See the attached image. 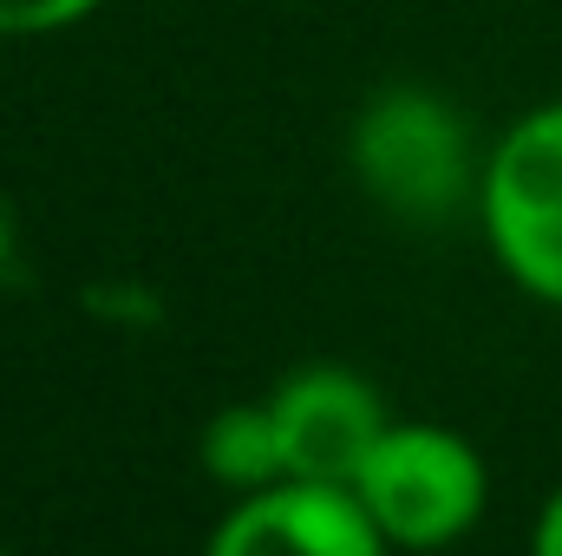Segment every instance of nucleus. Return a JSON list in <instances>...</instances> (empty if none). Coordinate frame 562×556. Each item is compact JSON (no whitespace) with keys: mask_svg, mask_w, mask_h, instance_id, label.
I'll return each mask as SVG.
<instances>
[{"mask_svg":"<svg viewBox=\"0 0 562 556\" xmlns=\"http://www.w3.org/2000/svg\"><path fill=\"white\" fill-rule=\"evenodd\" d=\"M347 164L380 210L413 223L477 203V177H484L471 119L419 79H393L367 92V105L347 125Z\"/></svg>","mask_w":562,"mask_h":556,"instance_id":"obj_1","label":"nucleus"},{"mask_svg":"<svg viewBox=\"0 0 562 556\" xmlns=\"http://www.w3.org/2000/svg\"><path fill=\"white\" fill-rule=\"evenodd\" d=\"M347 491L367 504L393 551H445L477 531L491 504V465L464 432L438 419H393Z\"/></svg>","mask_w":562,"mask_h":556,"instance_id":"obj_2","label":"nucleus"},{"mask_svg":"<svg viewBox=\"0 0 562 556\" xmlns=\"http://www.w3.org/2000/svg\"><path fill=\"white\" fill-rule=\"evenodd\" d=\"M477 223L497 269L530 301L562 308V99L497 132L477 177Z\"/></svg>","mask_w":562,"mask_h":556,"instance_id":"obj_3","label":"nucleus"},{"mask_svg":"<svg viewBox=\"0 0 562 556\" xmlns=\"http://www.w3.org/2000/svg\"><path fill=\"white\" fill-rule=\"evenodd\" d=\"M262 400L276 413L288 478H314V485H353V471L393 425L386 393L360 367H340V360L288 367Z\"/></svg>","mask_w":562,"mask_h":556,"instance_id":"obj_4","label":"nucleus"},{"mask_svg":"<svg viewBox=\"0 0 562 556\" xmlns=\"http://www.w3.org/2000/svg\"><path fill=\"white\" fill-rule=\"evenodd\" d=\"M203 556H393V544L347 485L281 478L256 498H236Z\"/></svg>","mask_w":562,"mask_h":556,"instance_id":"obj_5","label":"nucleus"},{"mask_svg":"<svg viewBox=\"0 0 562 556\" xmlns=\"http://www.w3.org/2000/svg\"><path fill=\"white\" fill-rule=\"evenodd\" d=\"M196 458H203L210 485H223L229 498H256V491H269V485L288 478L269 400H236V407L210 413L203 438H196Z\"/></svg>","mask_w":562,"mask_h":556,"instance_id":"obj_6","label":"nucleus"},{"mask_svg":"<svg viewBox=\"0 0 562 556\" xmlns=\"http://www.w3.org/2000/svg\"><path fill=\"white\" fill-rule=\"evenodd\" d=\"M112 0H0V40H53L105 13Z\"/></svg>","mask_w":562,"mask_h":556,"instance_id":"obj_7","label":"nucleus"},{"mask_svg":"<svg viewBox=\"0 0 562 556\" xmlns=\"http://www.w3.org/2000/svg\"><path fill=\"white\" fill-rule=\"evenodd\" d=\"M530 556H562V485L543 498V511L530 524Z\"/></svg>","mask_w":562,"mask_h":556,"instance_id":"obj_8","label":"nucleus"},{"mask_svg":"<svg viewBox=\"0 0 562 556\" xmlns=\"http://www.w3.org/2000/svg\"><path fill=\"white\" fill-rule=\"evenodd\" d=\"M0 556H13V551H0Z\"/></svg>","mask_w":562,"mask_h":556,"instance_id":"obj_9","label":"nucleus"}]
</instances>
